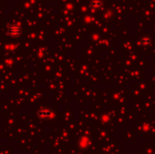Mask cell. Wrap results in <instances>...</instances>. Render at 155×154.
<instances>
[{"mask_svg":"<svg viewBox=\"0 0 155 154\" xmlns=\"http://www.w3.org/2000/svg\"><path fill=\"white\" fill-rule=\"evenodd\" d=\"M102 122H103L104 124L108 123L110 122V117H109L108 115H106V114L103 115V116H102Z\"/></svg>","mask_w":155,"mask_h":154,"instance_id":"6da1fadb","label":"cell"}]
</instances>
